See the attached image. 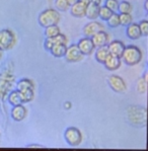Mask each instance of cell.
<instances>
[{
    "instance_id": "obj_4",
    "label": "cell",
    "mask_w": 148,
    "mask_h": 151,
    "mask_svg": "<svg viewBox=\"0 0 148 151\" xmlns=\"http://www.w3.org/2000/svg\"><path fill=\"white\" fill-rule=\"evenodd\" d=\"M61 19V15H60L59 11L54 8H48L43 10L39 14L38 22L39 24L42 27H49L52 24H58Z\"/></svg>"
},
{
    "instance_id": "obj_15",
    "label": "cell",
    "mask_w": 148,
    "mask_h": 151,
    "mask_svg": "<svg viewBox=\"0 0 148 151\" xmlns=\"http://www.w3.org/2000/svg\"><path fill=\"white\" fill-rule=\"evenodd\" d=\"M105 65L106 69L108 71H116L121 67L122 65V60L121 58L119 57H116V56H112L110 55L107 58V60L105 61Z\"/></svg>"
},
{
    "instance_id": "obj_23",
    "label": "cell",
    "mask_w": 148,
    "mask_h": 151,
    "mask_svg": "<svg viewBox=\"0 0 148 151\" xmlns=\"http://www.w3.org/2000/svg\"><path fill=\"white\" fill-rule=\"evenodd\" d=\"M45 29V32H44V35H45L46 38H54L56 37L58 34H60V27L58 24H52L49 25V27H44Z\"/></svg>"
},
{
    "instance_id": "obj_22",
    "label": "cell",
    "mask_w": 148,
    "mask_h": 151,
    "mask_svg": "<svg viewBox=\"0 0 148 151\" xmlns=\"http://www.w3.org/2000/svg\"><path fill=\"white\" fill-rule=\"evenodd\" d=\"M147 89V72H145L144 75L142 77H140L137 81V84H136V90H137L138 93H145Z\"/></svg>"
},
{
    "instance_id": "obj_17",
    "label": "cell",
    "mask_w": 148,
    "mask_h": 151,
    "mask_svg": "<svg viewBox=\"0 0 148 151\" xmlns=\"http://www.w3.org/2000/svg\"><path fill=\"white\" fill-rule=\"evenodd\" d=\"M94 53V58L96 60L101 64H103L105 61L107 60V58L110 56V52H108V46H103V47L96 48V52Z\"/></svg>"
},
{
    "instance_id": "obj_19",
    "label": "cell",
    "mask_w": 148,
    "mask_h": 151,
    "mask_svg": "<svg viewBox=\"0 0 148 151\" xmlns=\"http://www.w3.org/2000/svg\"><path fill=\"white\" fill-rule=\"evenodd\" d=\"M20 99H22V104H27L34 101V88H24V89H19Z\"/></svg>"
},
{
    "instance_id": "obj_29",
    "label": "cell",
    "mask_w": 148,
    "mask_h": 151,
    "mask_svg": "<svg viewBox=\"0 0 148 151\" xmlns=\"http://www.w3.org/2000/svg\"><path fill=\"white\" fill-rule=\"evenodd\" d=\"M55 6L58 11H61V12H65L70 8L67 0H55Z\"/></svg>"
},
{
    "instance_id": "obj_14",
    "label": "cell",
    "mask_w": 148,
    "mask_h": 151,
    "mask_svg": "<svg viewBox=\"0 0 148 151\" xmlns=\"http://www.w3.org/2000/svg\"><path fill=\"white\" fill-rule=\"evenodd\" d=\"M108 52H110V55L121 58L122 54H123V52H124L125 45L122 41L115 40V41L110 42V43L108 44Z\"/></svg>"
},
{
    "instance_id": "obj_11",
    "label": "cell",
    "mask_w": 148,
    "mask_h": 151,
    "mask_svg": "<svg viewBox=\"0 0 148 151\" xmlns=\"http://www.w3.org/2000/svg\"><path fill=\"white\" fill-rule=\"evenodd\" d=\"M10 116L12 120L15 122H22L24 121L27 116V109L24 106V104L13 106L10 111Z\"/></svg>"
},
{
    "instance_id": "obj_1",
    "label": "cell",
    "mask_w": 148,
    "mask_h": 151,
    "mask_svg": "<svg viewBox=\"0 0 148 151\" xmlns=\"http://www.w3.org/2000/svg\"><path fill=\"white\" fill-rule=\"evenodd\" d=\"M127 117L129 122L136 127L146 126L147 111L144 106H130L127 109Z\"/></svg>"
},
{
    "instance_id": "obj_24",
    "label": "cell",
    "mask_w": 148,
    "mask_h": 151,
    "mask_svg": "<svg viewBox=\"0 0 148 151\" xmlns=\"http://www.w3.org/2000/svg\"><path fill=\"white\" fill-rule=\"evenodd\" d=\"M117 11H119L120 13H131L133 11V6L129 1L123 0L122 2H119Z\"/></svg>"
},
{
    "instance_id": "obj_33",
    "label": "cell",
    "mask_w": 148,
    "mask_h": 151,
    "mask_svg": "<svg viewBox=\"0 0 148 151\" xmlns=\"http://www.w3.org/2000/svg\"><path fill=\"white\" fill-rule=\"evenodd\" d=\"M53 46H54V42H53L52 38H46L45 42H44V47H45L46 50L49 52Z\"/></svg>"
},
{
    "instance_id": "obj_3",
    "label": "cell",
    "mask_w": 148,
    "mask_h": 151,
    "mask_svg": "<svg viewBox=\"0 0 148 151\" xmlns=\"http://www.w3.org/2000/svg\"><path fill=\"white\" fill-rule=\"evenodd\" d=\"M14 83V75L11 70H5L3 73H0V103L4 101L11 90Z\"/></svg>"
},
{
    "instance_id": "obj_28",
    "label": "cell",
    "mask_w": 148,
    "mask_h": 151,
    "mask_svg": "<svg viewBox=\"0 0 148 151\" xmlns=\"http://www.w3.org/2000/svg\"><path fill=\"white\" fill-rule=\"evenodd\" d=\"M120 18V24L127 27L130 24L133 22V17H132L131 13H120L119 14Z\"/></svg>"
},
{
    "instance_id": "obj_2",
    "label": "cell",
    "mask_w": 148,
    "mask_h": 151,
    "mask_svg": "<svg viewBox=\"0 0 148 151\" xmlns=\"http://www.w3.org/2000/svg\"><path fill=\"white\" fill-rule=\"evenodd\" d=\"M142 58H143L142 51L137 46L128 45V46H125L121 60L125 64L129 65V66H135V65H138L142 61Z\"/></svg>"
},
{
    "instance_id": "obj_34",
    "label": "cell",
    "mask_w": 148,
    "mask_h": 151,
    "mask_svg": "<svg viewBox=\"0 0 148 151\" xmlns=\"http://www.w3.org/2000/svg\"><path fill=\"white\" fill-rule=\"evenodd\" d=\"M63 106L65 110H70V109L72 108V104H71L70 101H65L63 104Z\"/></svg>"
},
{
    "instance_id": "obj_9",
    "label": "cell",
    "mask_w": 148,
    "mask_h": 151,
    "mask_svg": "<svg viewBox=\"0 0 148 151\" xmlns=\"http://www.w3.org/2000/svg\"><path fill=\"white\" fill-rule=\"evenodd\" d=\"M89 3V0H78L76 3L70 6L71 15L76 18H82L85 16V10H86L87 4Z\"/></svg>"
},
{
    "instance_id": "obj_35",
    "label": "cell",
    "mask_w": 148,
    "mask_h": 151,
    "mask_svg": "<svg viewBox=\"0 0 148 151\" xmlns=\"http://www.w3.org/2000/svg\"><path fill=\"white\" fill-rule=\"evenodd\" d=\"M27 147H29V148H43L44 146L39 145V144H29V145H27Z\"/></svg>"
},
{
    "instance_id": "obj_13",
    "label": "cell",
    "mask_w": 148,
    "mask_h": 151,
    "mask_svg": "<svg viewBox=\"0 0 148 151\" xmlns=\"http://www.w3.org/2000/svg\"><path fill=\"white\" fill-rule=\"evenodd\" d=\"M99 31H103V25L101 24L99 22H96V20H92V22H88L83 27V35L85 37H89L91 38L94 34H96Z\"/></svg>"
},
{
    "instance_id": "obj_18",
    "label": "cell",
    "mask_w": 148,
    "mask_h": 151,
    "mask_svg": "<svg viewBox=\"0 0 148 151\" xmlns=\"http://www.w3.org/2000/svg\"><path fill=\"white\" fill-rule=\"evenodd\" d=\"M98 9H99L98 4L89 2L87 4L86 10H85V16L91 20H96V18H98Z\"/></svg>"
},
{
    "instance_id": "obj_26",
    "label": "cell",
    "mask_w": 148,
    "mask_h": 151,
    "mask_svg": "<svg viewBox=\"0 0 148 151\" xmlns=\"http://www.w3.org/2000/svg\"><path fill=\"white\" fill-rule=\"evenodd\" d=\"M113 11L110 10L107 6L103 5L101 6L99 5V9H98V17L101 18V20H105V22H107L108 19V17H110L111 15H112Z\"/></svg>"
},
{
    "instance_id": "obj_32",
    "label": "cell",
    "mask_w": 148,
    "mask_h": 151,
    "mask_svg": "<svg viewBox=\"0 0 148 151\" xmlns=\"http://www.w3.org/2000/svg\"><path fill=\"white\" fill-rule=\"evenodd\" d=\"M139 25V29H140V32L142 34L143 37H146L148 36V22L146 19L144 20H141V22L138 24Z\"/></svg>"
},
{
    "instance_id": "obj_30",
    "label": "cell",
    "mask_w": 148,
    "mask_h": 151,
    "mask_svg": "<svg viewBox=\"0 0 148 151\" xmlns=\"http://www.w3.org/2000/svg\"><path fill=\"white\" fill-rule=\"evenodd\" d=\"M105 6L112 10L113 12H116L118 10V6H119V1L118 0H106L105 1Z\"/></svg>"
},
{
    "instance_id": "obj_37",
    "label": "cell",
    "mask_w": 148,
    "mask_h": 151,
    "mask_svg": "<svg viewBox=\"0 0 148 151\" xmlns=\"http://www.w3.org/2000/svg\"><path fill=\"white\" fill-rule=\"evenodd\" d=\"M89 2H92V3H96V4H101V0H89Z\"/></svg>"
},
{
    "instance_id": "obj_8",
    "label": "cell",
    "mask_w": 148,
    "mask_h": 151,
    "mask_svg": "<svg viewBox=\"0 0 148 151\" xmlns=\"http://www.w3.org/2000/svg\"><path fill=\"white\" fill-rule=\"evenodd\" d=\"M83 56L81 54V52L79 51L77 45L76 44H72L69 47H67L66 49V53L64 55V58L67 62L69 63H76V62H79L83 59Z\"/></svg>"
},
{
    "instance_id": "obj_5",
    "label": "cell",
    "mask_w": 148,
    "mask_h": 151,
    "mask_svg": "<svg viewBox=\"0 0 148 151\" xmlns=\"http://www.w3.org/2000/svg\"><path fill=\"white\" fill-rule=\"evenodd\" d=\"M17 36L11 29H4L0 31V49L2 51L11 50L17 44Z\"/></svg>"
},
{
    "instance_id": "obj_12",
    "label": "cell",
    "mask_w": 148,
    "mask_h": 151,
    "mask_svg": "<svg viewBox=\"0 0 148 151\" xmlns=\"http://www.w3.org/2000/svg\"><path fill=\"white\" fill-rule=\"evenodd\" d=\"M91 41L96 48L103 47V46H108V44L111 42L110 36H108V32H106L105 31H99L96 32V34H94L93 36L91 37Z\"/></svg>"
},
{
    "instance_id": "obj_16",
    "label": "cell",
    "mask_w": 148,
    "mask_h": 151,
    "mask_svg": "<svg viewBox=\"0 0 148 151\" xmlns=\"http://www.w3.org/2000/svg\"><path fill=\"white\" fill-rule=\"evenodd\" d=\"M126 35L130 40L133 41L139 40L141 37H142L139 25H138V24H134V22H132V24L126 27Z\"/></svg>"
},
{
    "instance_id": "obj_39",
    "label": "cell",
    "mask_w": 148,
    "mask_h": 151,
    "mask_svg": "<svg viewBox=\"0 0 148 151\" xmlns=\"http://www.w3.org/2000/svg\"><path fill=\"white\" fill-rule=\"evenodd\" d=\"M2 57H3V51H2L1 49H0V60L2 59Z\"/></svg>"
},
{
    "instance_id": "obj_27",
    "label": "cell",
    "mask_w": 148,
    "mask_h": 151,
    "mask_svg": "<svg viewBox=\"0 0 148 151\" xmlns=\"http://www.w3.org/2000/svg\"><path fill=\"white\" fill-rule=\"evenodd\" d=\"M108 22V25L111 27V29H116L118 27L120 24V18H119V13H116V12H113L112 15L108 17V19L107 20Z\"/></svg>"
},
{
    "instance_id": "obj_31",
    "label": "cell",
    "mask_w": 148,
    "mask_h": 151,
    "mask_svg": "<svg viewBox=\"0 0 148 151\" xmlns=\"http://www.w3.org/2000/svg\"><path fill=\"white\" fill-rule=\"evenodd\" d=\"M53 42H54V45L55 44H65L67 45V43H68V39H67V37L65 35L63 34H58L56 37H54V38H52Z\"/></svg>"
},
{
    "instance_id": "obj_38",
    "label": "cell",
    "mask_w": 148,
    "mask_h": 151,
    "mask_svg": "<svg viewBox=\"0 0 148 151\" xmlns=\"http://www.w3.org/2000/svg\"><path fill=\"white\" fill-rule=\"evenodd\" d=\"M144 8H145V10L148 11V0H145V2H144Z\"/></svg>"
},
{
    "instance_id": "obj_36",
    "label": "cell",
    "mask_w": 148,
    "mask_h": 151,
    "mask_svg": "<svg viewBox=\"0 0 148 151\" xmlns=\"http://www.w3.org/2000/svg\"><path fill=\"white\" fill-rule=\"evenodd\" d=\"M78 0H67V2H68V4H69V6H71V5H73L74 3H76Z\"/></svg>"
},
{
    "instance_id": "obj_7",
    "label": "cell",
    "mask_w": 148,
    "mask_h": 151,
    "mask_svg": "<svg viewBox=\"0 0 148 151\" xmlns=\"http://www.w3.org/2000/svg\"><path fill=\"white\" fill-rule=\"evenodd\" d=\"M108 84L110 85V87L114 90L117 93H123L127 90V85L126 82L121 76L119 75H111L108 78Z\"/></svg>"
},
{
    "instance_id": "obj_20",
    "label": "cell",
    "mask_w": 148,
    "mask_h": 151,
    "mask_svg": "<svg viewBox=\"0 0 148 151\" xmlns=\"http://www.w3.org/2000/svg\"><path fill=\"white\" fill-rule=\"evenodd\" d=\"M66 49H67V45L65 44H55L49 52L51 53V55L54 56L55 58H62L64 57L66 53Z\"/></svg>"
},
{
    "instance_id": "obj_10",
    "label": "cell",
    "mask_w": 148,
    "mask_h": 151,
    "mask_svg": "<svg viewBox=\"0 0 148 151\" xmlns=\"http://www.w3.org/2000/svg\"><path fill=\"white\" fill-rule=\"evenodd\" d=\"M76 45H77L78 49H79V51L81 52L83 56L91 55L96 50V47H94L93 43H92L91 38H89V37H84V38L80 39Z\"/></svg>"
},
{
    "instance_id": "obj_21",
    "label": "cell",
    "mask_w": 148,
    "mask_h": 151,
    "mask_svg": "<svg viewBox=\"0 0 148 151\" xmlns=\"http://www.w3.org/2000/svg\"><path fill=\"white\" fill-rule=\"evenodd\" d=\"M7 101H8V104H11L12 106L22 104V99H20V96H19V92H18L17 89L10 90V91H9V93L7 94Z\"/></svg>"
},
{
    "instance_id": "obj_25",
    "label": "cell",
    "mask_w": 148,
    "mask_h": 151,
    "mask_svg": "<svg viewBox=\"0 0 148 151\" xmlns=\"http://www.w3.org/2000/svg\"><path fill=\"white\" fill-rule=\"evenodd\" d=\"M24 88H34V81L29 78H22L17 84V89H24Z\"/></svg>"
},
{
    "instance_id": "obj_6",
    "label": "cell",
    "mask_w": 148,
    "mask_h": 151,
    "mask_svg": "<svg viewBox=\"0 0 148 151\" xmlns=\"http://www.w3.org/2000/svg\"><path fill=\"white\" fill-rule=\"evenodd\" d=\"M64 138H65L66 142L68 145L76 147V146L80 145L83 140L82 133L80 130L76 127H68L64 132Z\"/></svg>"
}]
</instances>
